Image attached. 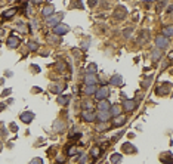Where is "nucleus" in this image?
Returning a JSON list of instances; mask_svg holds the SVG:
<instances>
[{
	"instance_id": "nucleus-24",
	"label": "nucleus",
	"mask_w": 173,
	"mask_h": 164,
	"mask_svg": "<svg viewBox=\"0 0 173 164\" xmlns=\"http://www.w3.org/2000/svg\"><path fill=\"white\" fill-rule=\"evenodd\" d=\"M111 109H110V114H113V115H118L120 114V105H113V107H110Z\"/></svg>"
},
{
	"instance_id": "nucleus-3",
	"label": "nucleus",
	"mask_w": 173,
	"mask_h": 164,
	"mask_svg": "<svg viewBox=\"0 0 173 164\" xmlns=\"http://www.w3.org/2000/svg\"><path fill=\"white\" fill-rule=\"evenodd\" d=\"M19 43H21L19 37H18L16 34H12V36L8 39V48H9V49H16L18 46H19Z\"/></svg>"
},
{
	"instance_id": "nucleus-11",
	"label": "nucleus",
	"mask_w": 173,
	"mask_h": 164,
	"mask_svg": "<svg viewBox=\"0 0 173 164\" xmlns=\"http://www.w3.org/2000/svg\"><path fill=\"white\" fill-rule=\"evenodd\" d=\"M98 78H96V74L95 73H88L84 77V83L86 84H96Z\"/></svg>"
},
{
	"instance_id": "nucleus-18",
	"label": "nucleus",
	"mask_w": 173,
	"mask_h": 164,
	"mask_svg": "<svg viewBox=\"0 0 173 164\" xmlns=\"http://www.w3.org/2000/svg\"><path fill=\"white\" fill-rule=\"evenodd\" d=\"M53 12H55V8H53V5H49V6H46L45 9L41 11V13L45 15V16H50V15H53Z\"/></svg>"
},
{
	"instance_id": "nucleus-19",
	"label": "nucleus",
	"mask_w": 173,
	"mask_h": 164,
	"mask_svg": "<svg viewBox=\"0 0 173 164\" xmlns=\"http://www.w3.org/2000/svg\"><path fill=\"white\" fill-rule=\"evenodd\" d=\"M164 6H166V0H157V2H155V12L160 13Z\"/></svg>"
},
{
	"instance_id": "nucleus-34",
	"label": "nucleus",
	"mask_w": 173,
	"mask_h": 164,
	"mask_svg": "<svg viewBox=\"0 0 173 164\" xmlns=\"http://www.w3.org/2000/svg\"><path fill=\"white\" fill-rule=\"evenodd\" d=\"M130 33H132V28H126L124 30V37H129V36H130Z\"/></svg>"
},
{
	"instance_id": "nucleus-27",
	"label": "nucleus",
	"mask_w": 173,
	"mask_h": 164,
	"mask_svg": "<svg viewBox=\"0 0 173 164\" xmlns=\"http://www.w3.org/2000/svg\"><path fill=\"white\" fill-rule=\"evenodd\" d=\"M121 158H123V157H121L120 154H113V155H111V163H120Z\"/></svg>"
},
{
	"instance_id": "nucleus-32",
	"label": "nucleus",
	"mask_w": 173,
	"mask_h": 164,
	"mask_svg": "<svg viewBox=\"0 0 173 164\" xmlns=\"http://www.w3.org/2000/svg\"><path fill=\"white\" fill-rule=\"evenodd\" d=\"M166 155H167V158H163V161H164V163H166V161H173V157H172V154H170V152H167Z\"/></svg>"
},
{
	"instance_id": "nucleus-8",
	"label": "nucleus",
	"mask_w": 173,
	"mask_h": 164,
	"mask_svg": "<svg viewBox=\"0 0 173 164\" xmlns=\"http://www.w3.org/2000/svg\"><path fill=\"white\" fill-rule=\"evenodd\" d=\"M136 102L135 101H130V99H126L124 102H123V108L126 109V111H129V112H132V111H135L136 109Z\"/></svg>"
},
{
	"instance_id": "nucleus-14",
	"label": "nucleus",
	"mask_w": 173,
	"mask_h": 164,
	"mask_svg": "<svg viewBox=\"0 0 173 164\" xmlns=\"http://www.w3.org/2000/svg\"><path fill=\"white\" fill-rule=\"evenodd\" d=\"M124 123H126V117H124V115H117L116 118H114L113 126H114V127H118V126H123Z\"/></svg>"
},
{
	"instance_id": "nucleus-21",
	"label": "nucleus",
	"mask_w": 173,
	"mask_h": 164,
	"mask_svg": "<svg viewBox=\"0 0 173 164\" xmlns=\"http://www.w3.org/2000/svg\"><path fill=\"white\" fill-rule=\"evenodd\" d=\"M68 102H70V96H67V95H62L58 98V104H61V105H67Z\"/></svg>"
},
{
	"instance_id": "nucleus-6",
	"label": "nucleus",
	"mask_w": 173,
	"mask_h": 164,
	"mask_svg": "<svg viewBox=\"0 0 173 164\" xmlns=\"http://www.w3.org/2000/svg\"><path fill=\"white\" fill-rule=\"evenodd\" d=\"M126 15H127V11H126V8L124 6H117L116 8V11H114V16H116V19H124L126 18Z\"/></svg>"
},
{
	"instance_id": "nucleus-36",
	"label": "nucleus",
	"mask_w": 173,
	"mask_h": 164,
	"mask_svg": "<svg viewBox=\"0 0 173 164\" xmlns=\"http://www.w3.org/2000/svg\"><path fill=\"white\" fill-rule=\"evenodd\" d=\"M149 81H151V78H146V80L142 83V86H144V87H148V86H149Z\"/></svg>"
},
{
	"instance_id": "nucleus-12",
	"label": "nucleus",
	"mask_w": 173,
	"mask_h": 164,
	"mask_svg": "<svg viewBox=\"0 0 173 164\" xmlns=\"http://www.w3.org/2000/svg\"><path fill=\"white\" fill-rule=\"evenodd\" d=\"M110 102H108V99H102V101H99V104H98V109L99 111H110Z\"/></svg>"
},
{
	"instance_id": "nucleus-5",
	"label": "nucleus",
	"mask_w": 173,
	"mask_h": 164,
	"mask_svg": "<svg viewBox=\"0 0 173 164\" xmlns=\"http://www.w3.org/2000/svg\"><path fill=\"white\" fill-rule=\"evenodd\" d=\"M64 18V15L62 13H58V15H50L49 16V19H48V25L49 27H55L56 24H59L61 22V19Z\"/></svg>"
},
{
	"instance_id": "nucleus-28",
	"label": "nucleus",
	"mask_w": 173,
	"mask_h": 164,
	"mask_svg": "<svg viewBox=\"0 0 173 164\" xmlns=\"http://www.w3.org/2000/svg\"><path fill=\"white\" fill-rule=\"evenodd\" d=\"M96 64H90L88 68H86V73H96Z\"/></svg>"
},
{
	"instance_id": "nucleus-40",
	"label": "nucleus",
	"mask_w": 173,
	"mask_h": 164,
	"mask_svg": "<svg viewBox=\"0 0 173 164\" xmlns=\"http://www.w3.org/2000/svg\"><path fill=\"white\" fill-rule=\"evenodd\" d=\"M33 163H41V160H40V158H34Z\"/></svg>"
},
{
	"instance_id": "nucleus-22",
	"label": "nucleus",
	"mask_w": 173,
	"mask_h": 164,
	"mask_svg": "<svg viewBox=\"0 0 173 164\" xmlns=\"http://www.w3.org/2000/svg\"><path fill=\"white\" fill-rule=\"evenodd\" d=\"M101 152H102L101 148H98V146H93V148H92V157H93L95 160L101 157Z\"/></svg>"
},
{
	"instance_id": "nucleus-33",
	"label": "nucleus",
	"mask_w": 173,
	"mask_h": 164,
	"mask_svg": "<svg viewBox=\"0 0 173 164\" xmlns=\"http://www.w3.org/2000/svg\"><path fill=\"white\" fill-rule=\"evenodd\" d=\"M88 2H89V6H90V8H93V6H96L98 0H88Z\"/></svg>"
},
{
	"instance_id": "nucleus-16",
	"label": "nucleus",
	"mask_w": 173,
	"mask_h": 164,
	"mask_svg": "<svg viewBox=\"0 0 173 164\" xmlns=\"http://www.w3.org/2000/svg\"><path fill=\"white\" fill-rule=\"evenodd\" d=\"M121 83H123V78H121L118 74H116V76H113V77L110 78V84H114V86H121Z\"/></svg>"
},
{
	"instance_id": "nucleus-2",
	"label": "nucleus",
	"mask_w": 173,
	"mask_h": 164,
	"mask_svg": "<svg viewBox=\"0 0 173 164\" xmlns=\"http://www.w3.org/2000/svg\"><path fill=\"white\" fill-rule=\"evenodd\" d=\"M53 31H55V34H58V36H64V34H67L68 31H70V28H68V25H65V24H56L55 27H53Z\"/></svg>"
},
{
	"instance_id": "nucleus-39",
	"label": "nucleus",
	"mask_w": 173,
	"mask_h": 164,
	"mask_svg": "<svg viewBox=\"0 0 173 164\" xmlns=\"http://www.w3.org/2000/svg\"><path fill=\"white\" fill-rule=\"evenodd\" d=\"M9 93H11V89H6V90L3 92V96H6V95H9Z\"/></svg>"
},
{
	"instance_id": "nucleus-9",
	"label": "nucleus",
	"mask_w": 173,
	"mask_h": 164,
	"mask_svg": "<svg viewBox=\"0 0 173 164\" xmlns=\"http://www.w3.org/2000/svg\"><path fill=\"white\" fill-rule=\"evenodd\" d=\"M110 111H99L98 112V115H96V118H98V121H101V123H106L108 120H110Z\"/></svg>"
},
{
	"instance_id": "nucleus-31",
	"label": "nucleus",
	"mask_w": 173,
	"mask_h": 164,
	"mask_svg": "<svg viewBox=\"0 0 173 164\" xmlns=\"http://www.w3.org/2000/svg\"><path fill=\"white\" fill-rule=\"evenodd\" d=\"M78 163H88V155L86 154H78Z\"/></svg>"
},
{
	"instance_id": "nucleus-23",
	"label": "nucleus",
	"mask_w": 173,
	"mask_h": 164,
	"mask_svg": "<svg viewBox=\"0 0 173 164\" xmlns=\"http://www.w3.org/2000/svg\"><path fill=\"white\" fill-rule=\"evenodd\" d=\"M123 151L124 152H136V148L132 146V145H129V144H124L123 145Z\"/></svg>"
},
{
	"instance_id": "nucleus-13",
	"label": "nucleus",
	"mask_w": 173,
	"mask_h": 164,
	"mask_svg": "<svg viewBox=\"0 0 173 164\" xmlns=\"http://www.w3.org/2000/svg\"><path fill=\"white\" fill-rule=\"evenodd\" d=\"M33 118H34V114L33 112H24L22 115H21V120H22L24 123H31L33 121Z\"/></svg>"
},
{
	"instance_id": "nucleus-38",
	"label": "nucleus",
	"mask_w": 173,
	"mask_h": 164,
	"mask_svg": "<svg viewBox=\"0 0 173 164\" xmlns=\"http://www.w3.org/2000/svg\"><path fill=\"white\" fill-rule=\"evenodd\" d=\"M31 2H33L34 5H40L41 2H45V0H31Z\"/></svg>"
},
{
	"instance_id": "nucleus-29",
	"label": "nucleus",
	"mask_w": 173,
	"mask_h": 164,
	"mask_svg": "<svg viewBox=\"0 0 173 164\" xmlns=\"http://www.w3.org/2000/svg\"><path fill=\"white\" fill-rule=\"evenodd\" d=\"M28 49H30V50H37V49H39V44H37L36 41H30V43H28Z\"/></svg>"
},
{
	"instance_id": "nucleus-1",
	"label": "nucleus",
	"mask_w": 173,
	"mask_h": 164,
	"mask_svg": "<svg viewBox=\"0 0 173 164\" xmlns=\"http://www.w3.org/2000/svg\"><path fill=\"white\" fill-rule=\"evenodd\" d=\"M108 96H110V89L102 86L99 89H96L95 92V99L96 101H102V99H108Z\"/></svg>"
},
{
	"instance_id": "nucleus-7",
	"label": "nucleus",
	"mask_w": 173,
	"mask_h": 164,
	"mask_svg": "<svg viewBox=\"0 0 173 164\" xmlns=\"http://www.w3.org/2000/svg\"><path fill=\"white\" fill-rule=\"evenodd\" d=\"M169 92H170V84H169V83H163V84L158 86L157 90H155V93H157L158 96H164V95H167Z\"/></svg>"
},
{
	"instance_id": "nucleus-26",
	"label": "nucleus",
	"mask_w": 173,
	"mask_h": 164,
	"mask_svg": "<svg viewBox=\"0 0 173 164\" xmlns=\"http://www.w3.org/2000/svg\"><path fill=\"white\" fill-rule=\"evenodd\" d=\"M15 13H16V9H11V11H8V12L3 15V19H9V18H12Z\"/></svg>"
},
{
	"instance_id": "nucleus-25",
	"label": "nucleus",
	"mask_w": 173,
	"mask_h": 164,
	"mask_svg": "<svg viewBox=\"0 0 173 164\" xmlns=\"http://www.w3.org/2000/svg\"><path fill=\"white\" fill-rule=\"evenodd\" d=\"M151 56H153V59H154V61H158V59L161 58V49H155Z\"/></svg>"
},
{
	"instance_id": "nucleus-17",
	"label": "nucleus",
	"mask_w": 173,
	"mask_h": 164,
	"mask_svg": "<svg viewBox=\"0 0 173 164\" xmlns=\"http://www.w3.org/2000/svg\"><path fill=\"white\" fill-rule=\"evenodd\" d=\"M95 92H96V84H88L84 87L86 95H95Z\"/></svg>"
},
{
	"instance_id": "nucleus-35",
	"label": "nucleus",
	"mask_w": 173,
	"mask_h": 164,
	"mask_svg": "<svg viewBox=\"0 0 173 164\" xmlns=\"http://www.w3.org/2000/svg\"><path fill=\"white\" fill-rule=\"evenodd\" d=\"M18 28H19L21 31H25V27H24V24H22V22H18Z\"/></svg>"
},
{
	"instance_id": "nucleus-15",
	"label": "nucleus",
	"mask_w": 173,
	"mask_h": 164,
	"mask_svg": "<svg viewBox=\"0 0 173 164\" xmlns=\"http://www.w3.org/2000/svg\"><path fill=\"white\" fill-rule=\"evenodd\" d=\"M64 89H65V84H59V83H55L50 86V92H53V93H61Z\"/></svg>"
},
{
	"instance_id": "nucleus-10",
	"label": "nucleus",
	"mask_w": 173,
	"mask_h": 164,
	"mask_svg": "<svg viewBox=\"0 0 173 164\" xmlns=\"http://www.w3.org/2000/svg\"><path fill=\"white\" fill-rule=\"evenodd\" d=\"M81 117H83V120H84V121H93V120L96 118V114H95L92 109H88V111H84V112H83Z\"/></svg>"
},
{
	"instance_id": "nucleus-20",
	"label": "nucleus",
	"mask_w": 173,
	"mask_h": 164,
	"mask_svg": "<svg viewBox=\"0 0 173 164\" xmlns=\"http://www.w3.org/2000/svg\"><path fill=\"white\" fill-rule=\"evenodd\" d=\"M163 33H164L166 37H173V25H167V27H164Z\"/></svg>"
},
{
	"instance_id": "nucleus-4",
	"label": "nucleus",
	"mask_w": 173,
	"mask_h": 164,
	"mask_svg": "<svg viewBox=\"0 0 173 164\" xmlns=\"http://www.w3.org/2000/svg\"><path fill=\"white\" fill-rule=\"evenodd\" d=\"M167 44H169V40L166 36H158L155 37V46L158 49H167Z\"/></svg>"
},
{
	"instance_id": "nucleus-37",
	"label": "nucleus",
	"mask_w": 173,
	"mask_h": 164,
	"mask_svg": "<svg viewBox=\"0 0 173 164\" xmlns=\"http://www.w3.org/2000/svg\"><path fill=\"white\" fill-rule=\"evenodd\" d=\"M106 127H108V124H99L98 126V130H105Z\"/></svg>"
},
{
	"instance_id": "nucleus-30",
	"label": "nucleus",
	"mask_w": 173,
	"mask_h": 164,
	"mask_svg": "<svg viewBox=\"0 0 173 164\" xmlns=\"http://www.w3.org/2000/svg\"><path fill=\"white\" fill-rule=\"evenodd\" d=\"M80 2H81V0H74V3H71V6H70V8H71V9H74V8H80V9H81V8H83V5H81Z\"/></svg>"
}]
</instances>
